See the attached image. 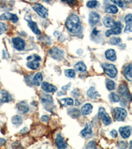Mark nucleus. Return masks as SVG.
I'll return each mask as SVG.
<instances>
[{
    "instance_id": "obj_1",
    "label": "nucleus",
    "mask_w": 132,
    "mask_h": 149,
    "mask_svg": "<svg viewBox=\"0 0 132 149\" xmlns=\"http://www.w3.org/2000/svg\"><path fill=\"white\" fill-rule=\"evenodd\" d=\"M65 26L68 31L73 34H77L81 30V23L79 17L75 14H72L68 17Z\"/></svg>"
},
{
    "instance_id": "obj_2",
    "label": "nucleus",
    "mask_w": 132,
    "mask_h": 149,
    "mask_svg": "<svg viewBox=\"0 0 132 149\" xmlns=\"http://www.w3.org/2000/svg\"><path fill=\"white\" fill-rule=\"evenodd\" d=\"M102 67H103L105 74L112 78L116 77L118 74V70L114 64L104 63L102 64Z\"/></svg>"
},
{
    "instance_id": "obj_3",
    "label": "nucleus",
    "mask_w": 132,
    "mask_h": 149,
    "mask_svg": "<svg viewBox=\"0 0 132 149\" xmlns=\"http://www.w3.org/2000/svg\"><path fill=\"white\" fill-rule=\"evenodd\" d=\"M41 102L44 107L48 111H52L53 106H54V102H53V98L50 95L43 94L41 98Z\"/></svg>"
},
{
    "instance_id": "obj_4",
    "label": "nucleus",
    "mask_w": 132,
    "mask_h": 149,
    "mask_svg": "<svg viewBox=\"0 0 132 149\" xmlns=\"http://www.w3.org/2000/svg\"><path fill=\"white\" fill-rule=\"evenodd\" d=\"M98 116L100 119L102 120V121L105 125H108L112 123V119L110 118V115L108 113H106V110L104 107H100L99 109V113Z\"/></svg>"
},
{
    "instance_id": "obj_5",
    "label": "nucleus",
    "mask_w": 132,
    "mask_h": 149,
    "mask_svg": "<svg viewBox=\"0 0 132 149\" xmlns=\"http://www.w3.org/2000/svg\"><path fill=\"white\" fill-rule=\"evenodd\" d=\"M122 27L123 25L122 23L120 22V21H117V22H115V24L114 25L113 27L111 28V29L108 30L106 32V36H111L112 34H120L122 32Z\"/></svg>"
},
{
    "instance_id": "obj_6",
    "label": "nucleus",
    "mask_w": 132,
    "mask_h": 149,
    "mask_svg": "<svg viewBox=\"0 0 132 149\" xmlns=\"http://www.w3.org/2000/svg\"><path fill=\"white\" fill-rule=\"evenodd\" d=\"M127 116L126 110L122 107H115L114 109V117L117 121H122Z\"/></svg>"
},
{
    "instance_id": "obj_7",
    "label": "nucleus",
    "mask_w": 132,
    "mask_h": 149,
    "mask_svg": "<svg viewBox=\"0 0 132 149\" xmlns=\"http://www.w3.org/2000/svg\"><path fill=\"white\" fill-rule=\"evenodd\" d=\"M49 55L52 58L57 60H61L64 57V53L62 50L57 47H54L51 49L49 51Z\"/></svg>"
},
{
    "instance_id": "obj_8",
    "label": "nucleus",
    "mask_w": 132,
    "mask_h": 149,
    "mask_svg": "<svg viewBox=\"0 0 132 149\" xmlns=\"http://www.w3.org/2000/svg\"><path fill=\"white\" fill-rule=\"evenodd\" d=\"M33 9L37 13V14L42 17V18H46L48 16V9L46 7H44L43 5L40 3H36L33 6Z\"/></svg>"
},
{
    "instance_id": "obj_9",
    "label": "nucleus",
    "mask_w": 132,
    "mask_h": 149,
    "mask_svg": "<svg viewBox=\"0 0 132 149\" xmlns=\"http://www.w3.org/2000/svg\"><path fill=\"white\" fill-rule=\"evenodd\" d=\"M92 127V123H86L85 126V128L81 131V135H82V137L85 138V139H89V138H90L93 135Z\"/></svg>"
},
{
    "instance_id": "obj_10",
    "label": "nucleus",
    "mask_w": 132,
    "mask_h": 149,
    "mask_svg": "<svg viewBox=\"0 0 132 149\" xmlns=\"http://www.w3.org/2000/svg\"><path fill=\"white\" fill-rule=\"evenodd\" d=\"M14 48L19 51L24 50L25 47V40L20 37H15L12 40Z\"/></svg>"
},
{
    "instance_id": "obj_11",
    "label": "nucleus",
    "mask_w": 132,
    "mask_h": 149,
    "mask_svg": "<svg viewBox=\"0 0 132 149\" xmlns=\"http://www.w3.org/2000/svg\"><path fill=\"white\" fill-rule=\"evenodd\" d=\"M119 92H120V95H122L123 98L126 99L127 100H128L129 101H131V94L130 92L129 91L128 88H127V86H126V84H121L120 87H119Z\"/></svg>"
},
{
    "instance_id": "obj_12",
    "label": "nucleus",
    "mask_w": 132,
    "mask_h": 149,
    "mask_svg": "<svg viewBox=\"0 0 132 149\" xmlns=\"http://www.w3.org/2000/svg\"><path fill=\"white\" fill-rule=\"evenodd\" d=\"M0 19L1 20H11L13 23H17L19 20V18L15 14L5 13L0 16Z\"/></svg>"
},
{
    "instance_id": "obj_13",
    "label": "nucleus",
    "mask_w": 132,
    "mask_h": 149,
    "mask_svg": "<svg viewBox=\"0 0 132 149\" xmlns=\"http://www.w3.org/2000/svg\"><path fill=\"white\" fill-rule=\"evenodd\" d=\"M41 85H42V89L46 93H54V92H56L57 90V88L56 87V86L46 82H42Z\"/></svg>"
},
{
    "instance_id": "obj_14",
    "label": "nucleus",
    "mask_w": 132,
    "mask_h": 149,
    "mask_svg": "<svg viewBox=\"0 0 132 149\" xmlns=\"http://www.w3.org/2000/svg\"><path fill=\"white\" fill-rule=\"evenodd\" d=\"M119 131H120V135L123 139H128L131 135V127L130 126L120 127L119 129Z\"/></svg>"
},
{
    "instance_id": "obj_15",
    "label": "nucleus",
    "mask_w": 132,
    "mask_h": 149,
    "mask_svg": "<svg viewBox=\"0 0 132 149\" xmlns=\"http://www.w3.org/2000/svg\"><path fill=\"white\" fill-rule=\"evenodd\" d=\"M17 108L18 111L23 114L27 113L29 111V105L25 101H22L19 102L17 105Z\"/></svg>"
},
{
    "instance_id": "obj_16",
    "label": "nucleus",
    "mask_w": 132,
    "mask_h": 149,
    "mask_svg": "<svg viewBox=\"0 0 132 149\" xmlns=\"http://www.w3.org/2000/svg\"><path fill=\"white\" fill-rule=\"evenodd\" d=\"M56 145L57 146V148H58L59 149L65 148H67V143L65 142L63 138L61 137V135L59 133H58L57 135V137L56 139Z\"/></svg>"
},
{
    "instance_id": "obj_17",
    "label": "nucleus",
    "mask_w": 132,
    "mask_h": 149,
    "mask_svg": "<svg viewBox=\"0 0 132 149\" xmlns=\"http://www.w3.org/2000/svg\"><path fill=\"white\" fill-rule=\"evenodd\" d=\"M100 19V16L97 12L93 11L89 15V21L91 26H95L99 23Z\"/></svg>"
},
{
    "instance_id": "obj_18",
    "label": "nucleus",
    "mask_w": 132,
    "mask_h": 149,
    "mask_svg": "<svg viewBox=\"0 0 132 149\" xmlns=\"http://www.w3.org/2000/svg\"><path fill=\"white\" fill-rule=\"evenodd\" d=\"M35 60H33L31 62H27V66L28 68L32 69V70H37V69L40 66V63L39 61L40 60V57H38L37 55H35Z\"/></svg>"
},
{
    "instance_id": "obj_19",
    "label": "nucleus",
    "mask_w": 132,
    "mask_h": 149,
    "mask_svg": "<svg viewBox=\"0 0 132 149\" xmlns=\"http://www.w3.org/2000/svg\"><path fill=\"white\" fill-rule=\"evenodd\" d=\"M132 66L131 64H128L123 69V75L125 78L129 82H131L132 80V72H131Z\"/></svg>"
},
{
    "instance_id": "obj_20",
    "label": "nucleus",
    "mask_w": 132,
    "mask_h": 149,
    "mask_svg": "<svg viewBox=\"0 0 132 149\" xmlns=\"http://www.w3.org/2000/svg\"><path fill=\"white\" fill-rule=\"evenodd\" d=\"M87 96H88L89 98L93 99H97L101 97L100 94H99V92L95 90V88L94 87H91L89 88L88 91L87 92Z\"/></svg>"
},
{
    "instance_id": "obj_21",
    "label": "nucleus",
    "mask_w": 132,
    "mask_h": 149,
    "mask_svg": "<svg viewBox=\"0 0 132 149\" xmlns=\"http://www.w3.org/2000/svg\"><path fill=\"white\" fill-rule=\"evenodd\" d=\"M93 105L91 103H85L83 105L81 109V113L83 115H88L92 113Z\"/></svg>"
},
{
    "instance_id": "obj_22",
    "label": "nucleus",
    "mask_w": 132,
    "mask_h": 149,
    "mask_svg": "<svg viewBox=\"0 0 132 149\" xmlns=\"http://www.w3.org/2000/svg\"><path fill=\"white\" fill-rule=\"evenodd\" d=\"M105 57L106 59L111 62H114L116 60V51L113 49H108L105 52Z\"/></svg>"
},
{
    "instance_id": "obj_23",
    "label": "nucleus",
    "mask_w": 132,
    "mask_h": 149,
    "mask_svg": "<svg viewBox=\"0 0 132 149\" xmlns=\"http://www.w3.org/2000/svg\"><path fill=\"white\" fill-rule=\"evenodd\" d=\"M0 94L1 95V101L2 102L4 103H8L11 101L13 99L11 95L9 92L6 91L5 90H2L0 92Z\"/></svg>"
},
{
    "instance_id": "obj_24",
    "label": "nucleus",
    "mask_w": 132,
    "mask_h": 149,
    "mask_svg": "<svg viewBox=\"0 0 132 149\" xmlns=\"http://www.w3.org/2000/svg\"><path fill=\"white\" fill-rule=\"evenodd\" d=\"M28 25H29V27H30V29L32 30V31H33L35 34L39 35V34H40V33H41V32H40V30L38 29L37 23L35 22V21H33L32 20H29L28 21Z\"/></svg>"
},
{
    "instance_id": "obj_25",
    "label": "nucleus",
    "mask_w": 132,
    "mask_h": 149,
    "mask_svg": "<svg viewBox=\"0 0 132 149\" xmlns=\"http://www.w3.org/2000/svg\"><path fill=\"white\" fill-rule=\"evenodd\" d=\"M103 21L104 25L108 28H112L115 24V22H116V21H114L113 19L110 17H105L103 19Z\"/></svg>"
},
{
    "instance_id": "obj_26",
    "label": "nucleus",
    "mask_w": 132,
    "mask_h": 149,
    "mask_svg": "<svg viewBox=\"0 0 132 149\" xmlns=\"http://www.w3.org/2000/svg\"><path fill=\"white\" fill-rule=\"evenodd\" d=\"M42 80H43V77H42V74L40 72H38L36 74L35 76H34L33 79V82L34 85L38 86L41 85L42 82Z\"/></svg>"
},
{
    "instance_id": "obj_27",
    "label": "nucleus",
    "mask_w": 132,
    "mask_h": 149,
    "mask_svg": "<svg viewBox=\"0 0 132 149\" xmlns=\"http://www.w3.org/2000/svg\"><path fill=\"white\" fill-rule=\"evenodd\" d=\"M68 114L73 118H77L80 116L81 111L76 108H71L68 110Z\"/></svg>"
},
{
    "instance_id": "obj_28",
    "label": "nucleus",
    "mask_w": 132,
    "mask_h": 149,
    "mask_svg": "<svg viewBox=\"0 0 132 149\" xmlns=\"http://www.w3.org/2000/svg\"><path fill=\"white\" fill-rule=\"evenodd\" d=\"M74 68L77 70L79 72H83L87 70V66H85V64L83 62H79L75 64L74 66Z\"/></svg>"
},
{
    "instance_id": "obj_29",
    "label": "nucleus",
    "mask_w": 132,
    "mask_h": 149,
    "mask_svg": "<svg viewBox=\"0 0 132 149\" xmlns=\"http://www.w3.org/2000/svg\"><path fill=\"white\" fill-rule=\"evenodd\" d=\"M12 123L16 126H19L22 124L23 123V119L21 116L19 115H15L11 119Z\"/></svg>"
},
{
    "instance_id": "obj_30",
    "label": "nucleus",
    "mask_w": 132,
    "mask_h": 149,
    "mask_svg": "<svg viewBox=\"0 0 132 149\" xmlns=\"http://www.w3.org/2000/svg\"><path fill=\"white\" fill-rule=\"evenodd\" d=\"M105 11L108 13H112V14H116L118 11V9L116 5H111L108 6L105 9Z\"/></svg>"
},
{
    "instance_id": "obj_31",
    "label": "nucleus",
    "mask_w": 132,
    "mask_h": 149,
    "mask_svg": "<svg viewBox=\"0 0 132 149\" xmlns=\"http://www.w3.org/2000/svg\"><path fill=\"white\" fill-rule=\"evenodd\" d=\"M106 88H107L109 91H111V90H114L115 88H116V83H115L113 80H112L106 79Z\"/></svg>"
},
{
    "instance_id": "obj_32",
    "label": "nucleus",
    "mask_w": 132,
    "mask_h": 149,
    "mask_svg": "<svg viewBox=\"0 0 132 149\" xmlns=\"http://www.w3.org/2000/svg\"><path fill=\"white\" fill-rule=\"evenodd\" d=\"M60 103H62L63 105H67V106H71V105H73V99L67 98H64L59 100Z\"/></svg>"
},
{
    "instance_id": "obj_33",
    "label": "nucleus",
    "mask_w": 132,
    "mask_h": 149,
    "mask_svg": "<svg viewBox=\"0 0 132 149\" xmlns=\"http://www.w3.org/2000/svg\"><path fill=\"white\" fill-rule=\"evenodd\" d=\"M109 98L112 102L114 103H118L120 101V98L116 93H111L109 95Z\"/></svg>"
},
{
    "instance_id": "obj_34",
    "label": "nucleus",
    "mask_w": 132,
    "mask_h": 149,
    "mask_svg": "<svg viewBox=\"0 0 132 149\" xmlns=\"http://www.w3.org/2000/svg\"><path fill=\"white\" fill-rule=\"evenodd\" d=\"M65 75L68 78H74L75 76V71L73 69H68L65 70Z\"/></svg>"
},
{
    "instance_id": "obj_35",
    "label": "nucleus",
    "mask_w": 132,
    "mask_h": 149,
    "mask_svg": "<svg viewBox=\"0 0 132 149\" xmlns=\"http://www.w3.org/2000/svg\"><path fill=\"white\" fill-rule=\"evenodd\" d=\"M98 5V2L96 0H91L87 3V6L89 8L96 7Z\"/></svg>"
},
{
    "instance_id": "obj_36",
    "label": "nucleus",
    "mask_w": 132,
    "mask_h": 149,
    "mask_svg": "<svg viewBox=\"0 0 132 149\" xmlns=\"http://www.w3.org/2000/svg\"><path fill=\"white\" fill-rule=\"evenodd\" d=\"M121 41H122V39L119 37H112L111 39L110 40V44H113V45L118 44L120 42H121Z\"/></svg>"
},
{
    "instance_id": "obj_37",
    "label": "nucleus",
    "mask_w": 132,
    "mask_h": 149,
    "mask_svg": "<svg viewBox=\"0 0 132 149\" xmlns=\"http://www.w3.org/2000/svg\"><path fill=\"white\" fill-rule=\"evenodd\" d=\"M7 30V26L3 23H0V34H3Z\"/></svg>"
},
{
    "instance_id": "obj_38",
    "label": "nucleus",
    "mask_w": 132,
    "mask_h": 149,
    "mask_svg": "<svg viewBox=\"0 0 132 149\" xmlns=\"http://www.w3.org/2000/svg\"><path fill=\"white\" fill-rule=\"evenodd\" d=\"M111 1L113 2L115 5H118L120 7H123V5H124L122 0H111Z\"/></svg>"
},
{
    "instance_id": "obj_39",
    "label": "nucleus",
    "mask_w": 132,
    "mask_h": 149,
    "mask_svg": "<svg viewBox=\"0 0 132 149\" xmlns=\"http://www.w3.org/2000/svg\"><path fill=\"white\" fill-rule=\"evenodd\" d=\"M131 23H127L126 24V27H125L124 29V32L125 33H131L132 31V28H131Z\"/></svg>"
},
{
    "instance_id": "obj_40",
    "label": "nucleus",
    "mask_w": 132,
    "mask_h": 149,
    "mask_svg": "<svg viewBox=\"0 0 132 149\" xmlns=\"http://www.w3.org/2000/svg\"><path fill=\"white\" fill-rule=\"evenodd\" d=\"M87 148H96V144L95 141H90L87 144L86 146Z\"/></svg>"
},
{
    "instance_id": "obj_41",
    "label": "nucleus",
    "mask_w": 132,
    "mask_h": 149,
    "mask_svg": "<svg viewBox=\"0 0 132 149\" xmlns=\"http://www.w3.org/2000/svg\"><path fill=\"white\" fill-rule=\"evenodd\" d=\"M125 23H126V24H127V23H131V21H132L131 14H128V15H127L126 16H125Z\"/></svg>"
},
{
    "instance_id": "obj_42",
    "label": "nucleus",
    "mask_w": 132,
    "mask_h": 149,
    "mask_svg": "<svg viewBox=\"0 0 132 149\" xmlns=\"http://www.w3.org/2000/svg\"><path fill=\"white\" fill-rule=\"evenodd\" d=\"M61 1L65 2V3H67L68 5H72L75 3L76 0H61Z\"/></svg>"
},
{
    "instance_id": "obj_43",
    "label": "nucleus",
    "mask_w": 132,
    "mask_h": 149,
    "mask_svg": "<svg viewBox=\"0 0 132 149\" xmlns=\"http://www.w3.org/2000/svg\"><path fill=\"white\" fill-rule=\"evenodd\" d=\"M49 119H50V118H49V117L48 115H42L41 117V121L42 122H48Z\"/></svg>"
},
{
    "instance_id": "obj_44",
    "label": "nucleus",
    "mask_w": 132,
    "mask_h": 149,
    "mask_svg": "<svg viewBox=\"0 0 132 149\" xmlns=\"http://www.w3.org/2000/svg\"><path fill=\"white\" fill-rule=\"evenodd\" d=\"M110 135L113 138H116L117 136H118V132L116 130H112L110 132Z\"/></svg>"
},
{
    "instance_id": "obj_45",
    "label": "nucleus",
    "mask_w": 132,
    "mask_h": 149,
    "mask_svg": "<svg viewBox=\"0 0 132 149\" xmlns=\"http://www.w3.org/2000/svg\"><path fill=\"white\" fill-rule=\"evenodd\" d=\"M71 87V83H69V84H67V85L63 86L62 88H61V89H62L63 91H67L69 89V88Z\"/></svg>"
},
{
    "instance_id": "obj_46",
    "label": "nucleus",
    "mask_w": 132,
    "mask_h": 149,
    "mask_svg": "<svg viewBox=\"0 0 132 149\" xmlns=\"http://www.w3.org/2000/svg\"><path fill=\"white\" fill-rule=\"evenodd\" d=\"M119 146H120V148H125L127 146V144H126V142H120V143H119Z\"/></svg>"
},
{
    "instance_id": "obj_47",
    "label": "nucleus",
    "mask_w": 132,
    "mask_h": 149,
    "mask_svg": "<svg viewBox=\"0 0 132 149\" xmlns=\"http://www.w3.org/2000/svg\"><path fill=\"white\" fill-rule=\"evenodd\" d=\"M27 131H28V128H27V127H24V128H23L22 130L21 131V133H22V134H24V133H26Z\"/></svg>"
},
{
    "instance_id": "obj_48",
    "label": "nucleus",
    "mask_w": 132,
    "mask_h": 149,
    "mask_svg": "<svg viewBox=\"0 0 132 149\" xmlns=\"http://www.w3.org/2000/svg\"><path fill=\"white\" fill-rule=\"evenodd\" d=\"M72 94H73V96L75 97V98H77L78 96H79V93L77 94L76 90H73V91L72 92Z\"/></svg>"
},
{
    "instance_id": "obj_49",
    "label": "nucleus",
    "mask_w": 132,
    "mask_h": 149,
    "mask_svg": "<svg viewBox=\"0 0 132 149\" xmlns=\"http://www.w3.org/2000/svg\"><path fill=\"white\" fill-rule=\"evenodd\" d=\"M6 142V141L5 139H1V138H0V145H3Z\"/></svg>"
},
{
    "instance_id": "obj_50",
    "label": "nucleus",
    "mask_w": 132,
    "mask_h": 149,
    "mask_svg": "<svg viewBox=\"0 0 132 149\" xmlns=\"http://www.w3.org/2000/svg\"><path fill=\"white\" fill-rule=\"evenodd\" d=\"M75 105H76V106H77V105H79L81 104V103L77 100V99H76V100L75 101Z\"/></svg>"
},
{
    "instance_id": "obj_51",
    "label": "nucleus",
    "mask_w": 132,
    "mask_h": 149,
    "mask_svg": "<svg viewBox=\"0 0 132 149\" xmlns=\"http://www.w3.org/2000/svg\"><path fill=\"white\" fill-rule=\"evenodd\" d=\"M31 58H32V57H29L28 58H27V60H29L30 59H31Z\"/></svg>"
},
{
    "instance_id": "obj_52",
    "label": "nucleus",
    "mask_w": 132,
    "mask_h": 149,
    "mask_svg": "<svg viewBox=\"0 0 132 149\" xmlns=\"http://www.w3.org/2000/svg\"><path fill=\"white\" fill-rule=\"evenodd\" d=\"M2 104V101H1V99H0V105H1Z\"/></svg>"
},
{
    "instance_id": "obj_53",
    "label": "nucleus",
    "mask_w": 132,
    "mask_h": 149,
    "mask_svg": "<svg viewBox=\"0 0 132 149\" xmlns=\"http://www.w3.org/2000/svg\"><path fill=\"white\" fill-rule=\"evenodd\" d=\"M125 1H130V0H125Z\"/></svg>"
}]
</instances>
